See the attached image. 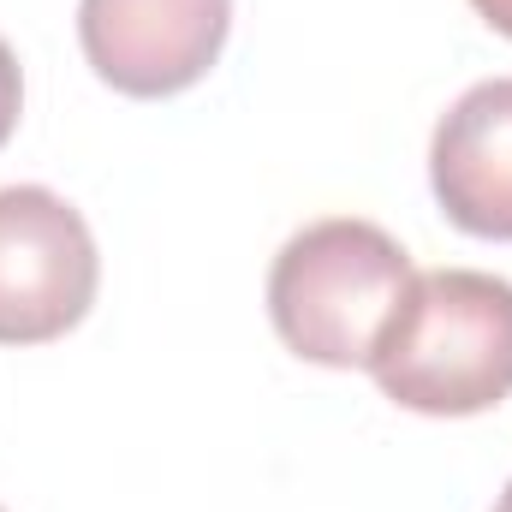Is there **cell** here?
I'll return each instance as SVG.
<instances>
[{
	"instance_id": "1",
	"label": "cell",
	"mask_w": 512,
	"mask_h": 512,
	"mask_svg": "<svg viewBox=\"0 0 512 512\" xmlns=\"http://www.w3.org/2000/svg\"><path fill=\"white\" fill-rule=\"evenodd\" d=\"M370 376L423 417H477L512 399V280L483 268H429L387 322Z\"/></svg>"
},
{
	"instance_id": "2",
	"label": "cell",
	"mask_w": 512,
	"mask_h": 512,
	"mask_svg": "<svg viewBox=\"0 0 512 512\" xmlns=\"http://www.w3.org/2000/svg\"><path fill=\"white\" fill-rule=\"evenodd\" d=\"M417 268L376 221H316L292 233L268 268L274 334L322 370H370Z\"/></svg>"
},
{
	"instance_id": "3",
	"label": "cell",
	"mask_w": 512,
	"mask_h": 512,
	"mask_svg": "<svg viewBox=\"0 0 512 512\" xmlns=\"http://www.w3.org/2000/svg\"><path fill=\"white\" fill-rule=\"evenodd\" d=\"M96 280V239L60 191H0V346H48L78 328L96 304Z\"/></svg>"
},
{
	"instance_id": "4",
	"label": "cell",
	"mask_w": 512,
	"mask_h": 512,
	"mask_svg": "<svg viewBox=\"0 0 512 512\" xmlns=\"http://www.w3.org/2000/svg\"><path fill=\"white\" fill-rule=\"evenodd\" d=\"M233 30V0H78V42L102 84L161 102L209 78Z\"/></svg>"
},
{
	"instance_id": "5",
	"label": "cell",
	"mask_w": 512,
	"mask_h": 512,
	"mask_svg": "<svg viewBox=\"0 0 512 512\" xmlns=\"http://www.w3.org/2000/svg\"><path fill=\"white\" fill-rule=\"evenodd\" d=\"M429 185L459 233L512 245V78L471 84L441 114L429 143Z\"/></svg>"
},
{
	"instance_id": "6",
	"label": "cell",
	"mask_w": 512,
	"mask_h": 512,
	"mask_svg": "<svg viewBox=\"0 0 512 512\" xmlns=\"http://www.w3.org/2000/svg\"><path fill=\"white\" fill-rule=\"evenodd\" d=\"M18 108H24V72H18L12 48L0 42V149H6V137L18 131Z\"/></svg>"
},
{
	"instance_id": "7",
	"label": "cell",
	"mask_w": 512,
	"mask_h": 512,
	"mask_svg": "<svg viewBox=\"0 0 512 512\" xmlns=\"http://www.w3.org/2000/svg\"><path fill=\"white\" fill-rule=\"evenodd\" d=\"M471 6H477V12L501 30V36H512V0H471Z\"/></svg>"
},
{
	"instance_id": "8",
	"label": "cell",
	"mask_w": 512,
	"mask_h": 512,
	"mask_svg": "<svg viewBox=\"0 0 512 512\" xmlns=\"http://www.w3.org/2000/svg\"><path fill=\"white\" fill-rule=\"evenodd\" d=\"M495 512H512V483L501 489V501H495Z\"/></svg>"
}]
</instances>
